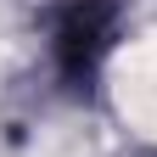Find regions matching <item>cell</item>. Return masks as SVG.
<instances>
[{
  "label": "cell",
  "instance_id": "cell-1",
  "mask_svg": "<svg viewBox=\"0 0 157 157\" xmlns=\"http://www.w3.org/2000/svg\"><path fill=\"white\" fill-rule=\"evenodd\" d=\"M112 101L135 135L157 140V34L135 39L112 67Z\"/></svg>",
  "mask_w": 157,
  "mask_h": 157
}]
</instances>
